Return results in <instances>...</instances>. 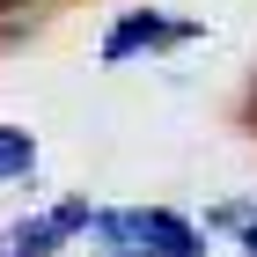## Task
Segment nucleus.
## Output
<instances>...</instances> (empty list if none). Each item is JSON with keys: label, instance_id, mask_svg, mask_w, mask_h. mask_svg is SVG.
Masks as SVG:
<instances>
[{"label": "nucleus", "instance_id": "0eeeda50", "mask_svg": "<svg viewBox=\"0 0 257 257\" xmlns=\"http://www.w3.org/2000/svg\"><path fill=\"white\" fill-rule=\"evenodd\" d=\"M118 257H147V250H118Z\"/></svg>", "mask_w": 257, "mask_h": 257}, {"label": "nucleus", "instance_id": "7ed1b4c3", "mask_svg": "<svg viewBox=\"0 0 257 257\" xmlns=\"http://www.w3.org/2000/svg\"><path fill=\"white\" fill-rule=\"evenodd\" d=\"M30 169H37V140L15 133V125H0V184H8V177H30Z\"/></svg>", "mask_w": 257, "mask_h": 257}, {"label": "nucleus", "instance_id": "423d86ee", "mask_svg": "<svg viewBox=\"0 0 257 257\" xmlns=\"http://www.w3.org/2000/svg\"><path fill=\"white\" fill-rule=\"evenodd\" d=\"M242 250H250V257H257V220H242Z\"/></svg>", "mask_w": 257, "mask_h": 257}, {"label": "nucleus", "instance_id": "f03ea898", "mask_svg": "<svg viewBox=\"0 0 257 257\" xmlns=\"http://www.w3.org/2000/svg\"><path fill=\"white\" fill-rule=\"evenodd\" d=\"M169 37H184L177 22H162V15H125L110 37H103V66H125L133 52H147V44H169Z\"/></svg>", "mask_w": 257, "mask_h": 257}, {"label": "nucleus", "instance_id": "20e7f679", "mask_svg": "<svg viewBox=\"0 0 257 257\" xmlns=\"http://www.w3.org/2000/svg\"><path fill=\"white\" fill-rule=\"evenodd\" d=\"M44 8H52V0H0V44L30 37V30L44 22Z\"/></svg>", "mask_w": 257, "mask_h": 257}, {"label": "nucleus", "instance_id": "39448f33", "mask_svg": "<svg viewBox=\"0 0 257 257\" xmlns=\"http://www.w3.org/2000/svg\"><path fill=\"white\" fill-rule=\"evenodd\" d=\"M8 242H15V257H52L59 250V228H52V220H22Z\"/></svg>", "mask_w": 257, "mask_h": 257}, {"label": "nucleus", "instance_id": "f257e3e1", "mask_svg": "<svg viewBox=\"0 0 257 257\" xmlns=\"http://www.w3.org/2000/svg\"><path fill=\"white\" fill-rule=\"evenodd\" d=\"M140 250H147V257H206V242H198L191 220H177V213H162V206H147V213H140Z\"/></svg>", "mask_w": 257, "mask_h": 257}]
</instances>
